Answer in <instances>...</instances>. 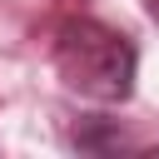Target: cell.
Returning a JSON list of instances; mask_svg holds the SVG:
<instances>
[{"label":"cell","mask_w":159,"mask_h":159,"mask_svg":"<svg viewBox=\"0 0 159 159\" xmlns=\"http://www.w3.org/2000/svg\"><path fill=\"white\" fill-rule=\"evenodd\" d=\"M55 65L70 89H80L99 104H124L134 94L139 50L129 35H119L99 20H65L55 30Z\"/></svg>","instance_id":"obj_1"},{"label":"cell","mask_w":159,"mask_h":159,"mask_svg":"<svg viewBox=\"0 0 159 159\" xmlns=\"http://www.w3.org/2000/svg\"><path fill=\"white\" fill-rule=\"evenodd\" d=\"M70 139H75V149H94V154H99V149H119V144H124V134L114 129V119H89V124H80Z\"/></svg>","instance_id":"obj_2"},{"label":"cell","mask_w":159,"mask_h":159,"mask_svg":"<svg viewBox=\"0 0 159 159\" xmlns=\"http://www.w3.org/2000/svg\"><path fill=\"white\" fill-rule=\"evenodd\" d=\"M144 10H149V20L159 25V0H144Z\"/></svg>","instance_id":"obj_3"}]
</instances>
